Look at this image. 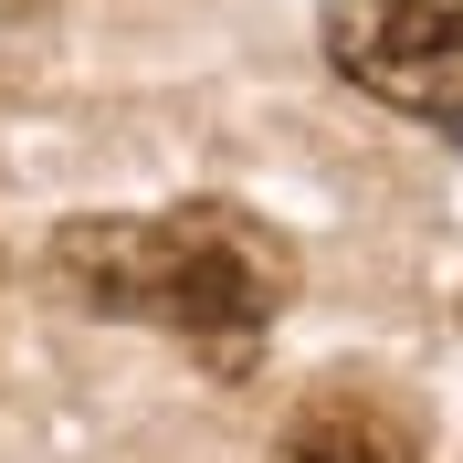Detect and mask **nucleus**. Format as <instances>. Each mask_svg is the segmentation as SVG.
<instances>
[{
  "mask_svg": "<svg viewBox=\"0 0 463 463\" xmlns=\"http://www.w3.org/2000/svg\"><path fill=\"white\" fill-rule=\"evenodd\" d=\"M53 285L95 317H137L179 326V337L253 347L295 295L285 232L253 222L232 201H179V211H106V222H63L53 242Z\"/></svg>",
  "mask_w": 463,
  "mask_h": 463,
  "instance_id": "f257e3e1",
  "label": "nucleus"
},
{
  "mask_svg": "<svg viewBox=\"0 0 463 463\" xmlns=\"http://www.w3.org/2000/svg\"><path fill=\"white\" fill-rule=\"evenodd\" d=\"M326 63L401 116H463V0H326Z\"/></svg>",
  "mask_w": 463,
  "mask_h": 463,
  "instance_id": "f03ea898",
  "label": "nucleus"
},
{
  "mask_svg": "<svg viewBox=\"0 0 463 463\" xmlns=\"http://www.w3.org/2000/svg\"><path fill=\"white\" fill-rule=\"evenodd\" d=\"M274 463H421V442H411V421L390 401H369V390H317V401L285 421Z\"/></svg>",
  "mask_w": 463,
  "mask_h": 463,
  "instance_id": "7ed1b4c3",
  "label": "nucleus"
}]
</instances>
